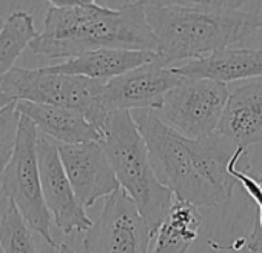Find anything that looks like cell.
<instances>
[{"label":"cell","mask_w":262,"mask_h":253,"mask_svg":"<svg viewBox=\"0 0 262 253\" xmlns=\"http://www.w3.org/2000/svg\"><path fill=\"white\" fill-rule=\"evenodd\" d=\"M133 119L147 144L155 173L164 187L198 208L222 202L216 190L198 173L187 149V138L167 126L153 110H138L133 113Z\"/></svg>","instance_id":"obj_4"},{"label":"cell","mask_w":262,"mask_h":253,"mask_svg":"<svg viewBox=\"0 0 262 253\" xmlns=\"http://www.w3.org/2000/svg\"><path fill=\"white\" fill-rule=\"evenodd\" d=\"M245 2H145L156 37V60L164 67L211 56L262 30V17L242 11Z\"/></svg>","instance_id":"obj_2"},{"label":"cell","mask_w":262,"mask_h":253,"mask_svg":"<svg viewBox=\"0 0 262 253\" xmlns=\"http://www.w3.org/2000/svg\"><path fill=\"white\" fill-rule=\"evenodd\" d=\"M39 33L34 27V19L27 11H14L8 16L0 31V79L7 76L24 50L30 47Z\"/></svg>","instance_id":"obj_18"},{"label":"cell","mask_w":262,"mask_h":253,"mask_svg":"<svg viewBox=\"0 0 262 253\" xmlns=\"http://www.w3.org/2000/svg\"><path fill=\"white\" fill-rule=\"evenodd\" d=\"M257 182L260 184V187H262V170H260V173H259V178H257Z\"/></svg>","instance_id":"obj_24"},{"label":"cell","mask_w":262,"mask_h":253,"mask_svg":"<svg viewBox=\"0 0 262 253\" xmlns=\"http://www.w3.org/2000/svg\"><path fill=\"white\" fill-rule=\"evenodd\" d=\"M4 25H5V22L2 20V17H0V31H2V28H4Z\"/></svg>","instance_id":"obj_25"},{"label":"cell","mask_w":262,"mask_h":253,"mask_svg":"<svg viewBox=\"0 0 262 253\" xmlns=\"http://www.w3.org/2000/svg\"><path fill=\"white\" fill-rule=\"evenodd\" d=\"M37 139L36 125L28 117L20 116L16 147L8 165L0 175V188L10 202L19 208L30 228L57 250L59 244L51 235V215L42 190Z\"/></svg>","instance_id":"obj_6"},{"label":"cell","mask_w":262,"mask_h":253,"mask_svg":"<svg viewBox=\"0 0 262 253\" xmlns=\"http://www.w3.org/2000/svg\"><path fill=\"white\" fill-rule=\"evenodd\" d=\"M16 103L17 102L0 111V175L8 165L16 147L20 123V114L16 108Z\"/></svg>","instance_id":"obj_21"},{"label":"cell","mask_w":262,"mask_h":253,"mask_svg":"<svg viewBox=\"0 0 262 253\" xmlns=\"http://www.w3.org/2000/svg\"><path fill=\"white\" fill-rule=\"evenodd\" d=\"M202 215L199 208L178 196L151 238V253H187L199 236Z\"/></svg>","instance_id":"obj_17"},{"label":"cell","mask_w":262,"mask_h":253,"mask_svg":"<svg viewBox=\"0 0 262 253\" xmlns=\"http://www.w3.org/2000/svg\"><path fill=\"white\" fill-rule=\"evenodd\" d=\"M216 133L244 150L262 142V83H245L230 93Z\"/></svg>","instance_id":"obj_12"},{"label":"cell","mask_w":262,"mask_h":253,"mask_svg":"<svg viewBox=\"0 0 262 253\" xmlns=\"http://www.w3.org/2000/svg\"><path fill=\"white\" fill-rule=\"evenodd\" d=\"M16 108L20 116L28 117L45 136L60 142V145H79L102 141L100 132L80 113L54 105L19 100Z\"/></svg>","instance_id":"obj_13"},{"label":"cell","mask_w":262,"mask_h":253,"mask_svg":"<svg viewBox=\"0 0 262 253\" xmlns=\"http://www.w3.org/2000/svg\"><path fill=\"white\" fill-rule=\"evenodd\" d=\"M185 79H207L228 83L248 77L262 76V50L227 48L208 57L191 60L174 68Z\"/></svg>","instance_id":"obj_15"},{"label":"cell","mask_w":262,"mask_h":253,"mask_svg":"<svg viewBox=\"0 0 262 253\" xmlns=\"http://www.w3.org/2000/svg\"><path fill=\"white\" fill-rule=\"evenodd\" d=\"M187 149L201 178L216 190L222 202L228 201L237 184L230 173V165L234 159L242 158L245 150L234 147L217 133L201 139H187Z\"/></svg>","instance_id":"obj_14"},{"label":"cell","mask_w":262,"mask_h":253,"mask_svg":"<svg viewBox=\"0 0 262 253\" xmlns=\"http://www.w3.org/2000/svg\"><path fill=\"white\" fill-rule=\"evenodd\" d=\"M156 59L155 51L133 50H97L68 59L57 65L43 67L50 73L82 76L91 80L108 82L131 70L147 65Z\"/></svg>","instance_id":"obj_16"},{"label":"cell","mask_w":262,"mask_h":253,"mask_svg":"<svg viewBox=\"0 0 262 253\" xmlns=\"http://www.w3.org/2000/svg\"><path fill=\"white\" fill-rule=\"evenodd\" d=\"M30 50L48 59H74L97 50L156 53L158 42L147 20L145 2L110 8L93 0H54Z\"/></svg>","instance_id":"obj_1"},{"label":"cell","mask_w":262,"mask_h":253,"mask_svg":"<svg viewBox=\"0 0 262 253\" xmlns=\"http://www.w3.org/2000/svg\"><path fill=\"white\" fill-rule=\"evenodd\" d=\"M100 145L120 188L135 202L153 238L165 219L174 195L159 182L133 113L113 111L103 129Z\"/></svg>","instance_id":"obj_3"},{"label":"cell","mask_w":262,"mask_h":253,"mask_svg":"<svg viewBox=\"0 0 262 253\" xmlns=\"http://www.w3.org/2000/svg\"><path fill=\"white\" fill-rule=\"evenodd\" d=\"M57 251H59V253H76L74 248H73L68 242H60L59 247H57Z\"/></svg>","instance_id":"obj_23"},{"label":"cell","mask_w":262,"mask_h":253,"mask_svg":"<svg viewBox=\"0 0 262 253\" xmlns=\"http://www.w3.org/2000/svg\"><path fill=\"white\" fill-rule=\"evenodd\" d=\"M0 248L2 253H37L33 230L13 202L0 218Z\"/></svg>","instance_id":"obj_20"},{"label":"cell","mask_w":262,"mask_h":253,"mask_svg":"<svg viewBox=\"0 0 262 253\" xmlns=\"http://www.w3.org/2000/svg\"><path fill=\"white\" fill-rule=\"evenodd\" d=\"M184 80L173 67H164L156 59L147 65L114 77L103 85L102 105L108 113L131 110H159L165 96Z\"/></svg>","instance_id":"obj_9"},{"label":"cell","mask_w":262,"mask_h":253,"mask_svg":"<svg viewBox=\"0 0 262 253\" xmlns=\"http://www.w3.org/2000/svg\"><path fill=\"white\" fill-rule=\"evenodd\" d=\"M14 102H17V100H14L11 96L5 94L4 91H0V111L5 110L7 107H10V105H11V103H14Z\"/></svg>","instance_id":"obj_22"},{"label":"cell","mask_w":262,"mask_h":253,"mask_svg":"<svg viewBox=\"0 0 262 253\" xmlns=\"http://www.w3.org/2000/svg\"><path fill=\"white\" fill-rule=\"evenodd\" d=\"M103 85L105 82L91 80L82 76L50 73L43 67L36 70L14 67L0 79V91L11 96L14 100L80 111L100 135L111 114L100 100Z\"/></svg>","instance_id":"obj_5"},{"label":"cell","mask_w":262,"mask_h":253,"mask_svg":"<svg viewBox=\"0 0 262 253\" xmlns=\"http://www.w3.org/2000/svg\"><path fill=\"white\" fill-rule=\"evenodd\" d=\"M37 158L47 208L65 235L86 233L93 221L77 199L60 161L59 149L45 136L37 139Z\"/></svg>","instance_id":"obj_10"},{"label":"cell","mask_w":262,"mask_h":253,"mask_svg":"<svg viewBox=\"0 0 262 253\" xmlns=\"http://www.w3.org/2000/svg\"><path fill=\"white\" fill-rule=\"evenodd\" d=\"M239 159L241 158H237V159H234L231 162L230 173H231V176L236 178L237 182H241L244 192L256 204V215H254V221H253V228H251V231H250V235L247 238H241L239 241L233 242L231 245L221 247L216 242H210V245L214 247L216 250H230V251L245 250L247 253H262V187L257 182V179H254L253 176L247 175L245 172H241L236 167Z\"/></svg>","instance_id":"obj_19"},{"label":"cell","mask_w":262,"mask_h":253,"mask_svg":"<svg viewBox=\"0 0 262 253\" xmlns=\"http://www.w3.org/2000/svg\"><path fill=\"white\" fill-rule=\"evenodd\" d=\"M151 231L135 202L116 190L85 233V253H150Z\"/></svg>","instance_id":"obj_8"},{"label":"cell","mask_w":262,"mask_h":253,"mask_svg":"<svg viewBox=\"0 0 262 253\" xmlns=\"http://www.w3.org/2000/svg\"><path fill=\"white\" fill-rule=\"evenodd\" d=\"M228 96L225 83L184 77L155 113L178 135L187 139H201L216 133Z\"/></svg>","instance_id":"obj_7"},{"label":"cell","mask_w":262,"mask_h":253,"mask_svg":"<svg viewBox=\"0 0 262 253\" xmlns=\"http://www.w3.org/2000/svg\"><path fill=\"white\" fill-rule=\"evenodd\" d=\"M57 149L71 187L85 208L120 188L110 159L99 142L57 145Z\"/></svg>","instance_id":"obj_11"}]
</instances>
